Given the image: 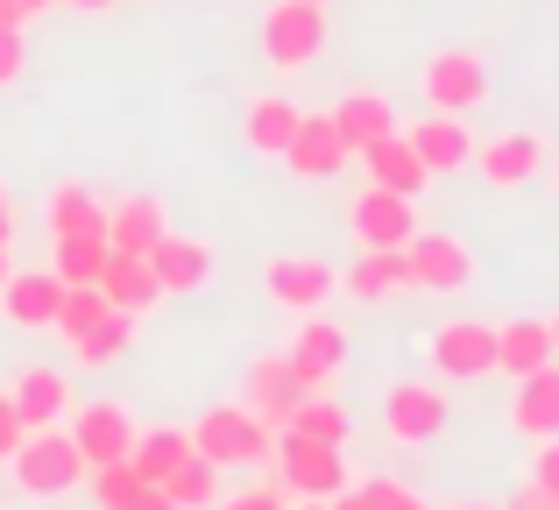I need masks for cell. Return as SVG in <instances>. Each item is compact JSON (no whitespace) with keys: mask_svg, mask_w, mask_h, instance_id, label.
<instances>
[{"mask_svg":"<svg viewBox=\"0 0 559 510\" xmlns=\"http://www.w3.org/2000/svg\"><path fill=\"white\" fill-rule=\"evenodd\" d=\"M347 227H355L361 249H404L411 235H418V206H411L404 192H382V185H361L355 206H347Z\"/></svg>","mask_w":559,"mask_h":510,"instance_id":"30bf717a","label":"cell"},{"mask_svg":"<svg viewBox=\"0 0 559 510\" xmlns=\"http://www.w3.org/2000/svg\"><path fill=\"white\" fill-rule=\"evenodd\" d=\"M298 398H305V376L290 369V355H255V361H248V376H241V404H248L255 418L284 426Z\"/></svg>","mask_w":559,"mask_h":510,"instance_id":"e0dca14e","label":"cell"},{"mask_svg":"<svg viewBox=\"0 0 559 510\" xmlns=\"http://www.w3.org/2000/svg\"><path fill=\"white\" fill-rule=\"evenodd\" d=\"M453 510H503V503H453Z\"/></svg>","mask_w":559,"mask_h":510,"instance_id":"681fc988","label":"cell"},{"mask_svg":"<svg viewBox=\"0 0 559 510\" xmlns=\"http://www.w3.org/2000/svg\"><path fill=\"white\" fill-rule=\"evenodd\" d=\"M71 361L79 369H107V361H121L128 347H135V312H107L93 333H79V341H64Z\"/></svg>","mask_w":559,"mask_h":510,"instance_id":"f546056e","label":"cell"},{"mask_svg":"<svg viewBox=\"0 0 559 510\" xmlns=\"http://www.w3.org/2000/svg\"><path fill=\"white\" fill-rule=\"evenodd\" d=\"M404 135H411V150H418V164L432 170V178H453V170L475 164V128H467V114H425Z\"/></svg>","mask_w":559,"mask_h":510,"instance_id":"9a60e30c","label":"cell"},{"mask_svg":"<svg viewBox=\"0 0 559 510\" xmlns=\"http://www.w3.org/2000/svg\"><path fill=\"white\" fill-rule=\"evenodd\" d=\"M503 418H510V432H518V440H552V432H559V361L518 376V398H510Z\"/></svg>","mask_w":559,"mask_h":510,"instance_id":"ffe728a7","label":"cell"},{"mask_svg":"<svg viewBox=\"0 0 559 510\" xmlns=\"http://www.w3.org/2000/svg\"><path fill=\"white\" fill-rule=\"evenodd\" d=\"M503 510H559V497H552V489H538V483H524Z\"/></svg>","mask_w":559,"mask_h":510,"instance_id":"60d3db41","label":"cell"},{"mask_svg":"<svg viewBox=\"0 0 559 510\" xmlns=\"http://www.w3.org/2000/svg\"><path fill=\"white\" fill-rule=\"evenodd\" d=\"M22 8H28V14H43V8H57V0H22Z\"/></svg>","mask_w":559,"mask_h":510,"instance_id":"7dc6e473","label":"cell"},{"mask_svg":"<svg viewBox=\"0 0 559 510\" xmlns=\"http://www.w3.org/2000/svg\"><path fill=\"white\" fill-rule=\"evenodd\" d=\"M546 170H552V185H559V156H546Z\"/></svg>","mask_w":559,"mask_h":510,"instance_id":"f907efd6","label":"cell"},{"mask_svg":"<svg viewBox=\"0 0 559 510\" xmlns=\"http://www.w3.org/2000/svg\"><path fill=\"white\" fill-rule=\"evenodd\" d=\"M361 170H369V185H382V192H404V199H418L425 185H432V170L418 164V150H411V135L396 128V135H382L361 150Z\"/></svg>","mask_w":559,"mask_h":510,"instance_id":"7402d4cb","label":"cell"},{"mask_svg":"<svg viewBox=\"0 0 559 510\" xmlns=\"http://www.w3.org/2000/svg\"><path fill=\"white\" fill-rule=\"evenodd\" d=\"M22 64H28L22 28H0V85H14V79H22Z\"/></svg>","mask_w":559,"mask_h":510,"instance_id":"f35d334b","label":"cell"},{"mask_svg":"<svg viewBox=\"0 0 559 510\" xmlns=\"http://www.w3.org/2000/svg\"><path fill=\"white\" fill-rule=\"evenodd\" d=\"M156 489H164V497L178 503V510H213V497H219V461L185 454V461H178V469H170Z\"/></svg>","mask_w":559,"mask_h":510,"instance_id":"1f68e13d","label":"cell"},{"mask_svg":"<svg viewBox=\"0 0 559 510\" xmlns=\"http://www.w3.org/2000/svg\"><path fill=\"white\" fill-rule=\"evenodd\" d=\"M57 8H79V14H107L114 0H57Z\"/></svg>","mask_w":559,"mask_h":510,"instance_id":"ee69618b","label":"cell"},{"mask_svg":"<svg viewBox=\"0 0 559 510\" xmlns=\"http://www.w3.org/2000/svg\"><path fill=\"white\" fill-rule=\"evenodd\" d=\"M107 312H114V305H107V290H99V284H64V305H57L50 333H57V341H79V333H93Z\"/></svg>","mask_w":559,"mask_h":510,"instance_id":"d6a6232c","label":"cell"},{"mask_svg":"<svg viewBox=\"0 0 559 510\" xmlns=\"http://www.w3.org/2000/svg\"><path fill=\"white\" fill-rule=\"evenodd\" d=\"M546 135H532V128H510V135H489V142H475V164L467 170H481V185H496V192H518V185H532L538 170H546Z\"/></svg>","mask_w":559,"mask_h":510,"instance_id":"8fae6325","label":"cell"},{"mask_svg":"<svg viewBox=\"0 0 559 510\" xmlns=\"http://www.w3.org/2000/svg\"><path fill=\"white\" fill-rule=\"evenodd\" d=\"M185 454H191V432L185 426H150V432H135V447H128V461H135L142 483H164Z\"/></svg>","mask_w":559,"mask_h":510,"instance_id":"4dcf8cb0","label":"cell"},{"mask_svg":"<svg viewBox=\"0 0 559 510\" xmlns=\"http://www.w3.org/2000/svg\"><path fill=\"white\" fill-rule=\"evenodd\" d=\"M552 355V333H546V319H503L496 327V369L518 383V376H532V369H546Z\"/></svg>","mask_w":559,"mask_h":510,"instance_id":"83f0119b","label":"cell"},{"mask_svg":"<svg viewBox=\"0 0 559 510\" xmlns=\"http://www.w3.org/2000/svg\"><path fill=\"white\" fill-rule=\"evenodd\" d=\"M418 99L432 114H475L489 99V57L481 50H432L418 64Z\"/></svg>","mask_w":559,"mask_h":510,"instance_id":"5b68a950","label":"cell"},{"mask_svg":"<svg viewBox=\"0 0 559 510\" xmlns=\"http://www.w3.org/2000/svg\"><path fill=\"white\" fill-rule=\"evenodd\" d=\"M50 270L64 276V284H93V276L107 270V235H64V241H50Z\"/></svg>","mask_w":559,"mask_h":510,"instance_id":"836d02e7","label":"cell"},{"mask_svg":"<svg viewBox=\"0 0 559 510\" xmlns=\"http://www.w3.org/2000/svg\"><path fill=\"white\" fill-rule=\"evenodd\" d=\"M290 503H298V497H290L276 475H270L262 489H234V497H213V510H290Z\"/></svg>","mask_w":559,"mask_h":510,"instance_id":"8d00e7d4","label":"cell"},{"mask_svg":"<svg viewBox=\"0 0 559 510\" xmlns=\"http://www.w3.org/2000/svg\"><path fill=\"white\" fill-rule=\"evenodd\" d=\"M298 121H305V107L298 99H284V93H255L248 99V114H241V135H248V150L255 156H284L290 150V135H298Z\"/></svg>","mask_w":559,"mask_h":510,"instance_id":"603a6c76","label":"cell"},{"mask_svg":"<svg viewBox=\"0 0 559 510\" xmlns=\"http://www.w3.org/2000/svg\"><path fill=\"white\" fill-rule=\"evenodd\" d=\"M128 510H178V503H170V497H164V489H156V483H150V489H142V497H135V503H128Z\"/></svg>","mask_w":559,"mask_h":510,"instance_id":"b9f144b4","label":"cell"},{"mask_svg":"<svg viewBox=\"0 0 559 510\" xmlns=\"http://www.w3.org/2000/svg\"><path fill=\"white\" fill-rule=\"evenodd\" d=\"M326 50V0H270L262 8V64L305 71Z\"/></svg>","mask_w":559,"mask_h":510,"instance_id":"277c9868","label":"cell"},{"mask_svg":"<svg viewBox=\"0 0 559 510\" xmlns=\"http://www.w3.org/2000/svg\"><path fill=\"white\" fill-rule=\"evenodd\" d=\"M8 398H14V412H22V426L36 432V426H64V412L79 398H71V376L64 369H50V361H36V369H22L8 383Z\"/></svg>","mask_w":559,"mask_h":510,"instance_id":"d6986e66","label":"cell"},{"mask_svg":"<svg viewBox=\"0 0 559 510\" xmlns=\"http://www.w3.org/2000/svg\"><path fill=\"white\" fill-rule=\"evenodd\" d=\"M164 199H150V192H128V199H114L107 206V249H121V256H150L156 241H164Z\"/></svg>","mask_w":559,"mask_h":510,"instance_id":"44dd1931","label":"cell"},{"mask_svg":"<svg viewBox=\"0 0 559 510\" xmlns=\"http://www.w3.org/2000/svg\"><path fill=\"white\" fill-rule=\"evenodd\" d=\"M262 290H270V305H284V312H319V305H333V290H341V270H333L326 256H270L262 262Z\"/></svg>","mask_w":559,"mask_h":510,"instance_id":"9c48e42d","label":"cell"},{"mask_svg":"<svg viewBox=\"0 0 559 510\" xmlns=\"http://www.w3.org/2000/svg\"><path fill=\"white\" fill-rule=\"evenodd\" d=\"M93 284L107 290L114 312H135V319L150 312V305H164V284L150 276V262H142V256H121V249H107V270H99Z\"/></svg>","mask_w":559,"mask_h":510,"instance_id":"d4e9b609","label":"cell"},{"mask_svg":"<svg viewBox=\"0 0 559 510\" xmlns=\"http://www.w3.org/2000/svg\"><path fill=\"white\" fill-rule=\"evenodd\" d=\"M333 128H341V142H347V156H361L369 142H382V135H396V107L382 93H341L333 99Z\"/></svg>","mask_w":559,"mask_h":510,"instance_id":"cb8c5ba5","label":"cell"},{"mask_svg":"<svg viewBox=\"0 0 559 510\" xmlns=\"http://www.w3.org/2000/svg\"><path fill=\"white\" fill-rule=\"evenodd\" d=\"M546 333H552V355H559V312H552V319H546Z\"/></svg>","mask_w":559,"mask_h":510,"instance_id":"bcb514c9","label":"cell"},{"mask_svg":"<svg viewBox=\"0 0 559 510\" xmlns=\"http://www.w3.org/2000/svg\"><path fill=\"white\" fill-rule=\"evenodd\" d=\"M341 290H347V298H361V305H382L390 290H411L404 249H361V256L341 270Z\"/></svg>","mask_w":559,"mask_h":510,"instance_id":"4316f807","label":"cell"},{"mask_svg":"<svg viewBox=\"0 0 559 510\" xmlns=\"http://www.w3.org/2000/svg\"><path fill=\"white\" fill-rule=\"evenodd\" d=\"M404 270H411V290H439V298L475 290V249L447 227H418L404 241Z\"/></svg>","mask_w":559,"mask_h":510,"instance_id":"8992f818","label":"cell"},{"mask_svg":"<svg viewBox=\"0 0 559 510\" xmlns=\"http://www.w3.org/2000/svg\"><path fill=\"white\" fill-rule=\"evenodd\" d=\"M284 426H290V432H305V440H333V447H347L355 418H347V404H341V398H326V390H305V398L290 404ZM284 426H276V432H284Z\"/></svg>","mask_w":559,"mask_h":510,"instance_id":"f1b7e54d","label":"cell"},{"mask_svg":"<svg viewBox=\"0 0 559 510\" xmlns=\"http://www.w3.org/2000/svg\"><path fill=\"white\" fill-rule=\"evenodd\" d=\"M8 270H14V241H0V284H8Z\"/></svg>","mask_w":559,"mask_h":510,"instance_id":"f6af8a7d","label":"cell"},{"mask_svg":"<svg viewBox=\"0 0 559 510\" xmlns=\"http://www.w3.org/2000/svg\"><path fill=\"white\" fill-rule=\"evenodd\" d=\"M57 305H64V276L57 270H8V284H0V319L22 333H50Z\"/></svg>","mask_w":559,"mask_h":510,"instance_id":"5bb4252c","label":"cell"},{"mask_svg":"<svg viewBox=\"0 0 559 510\" xmlns=\"http://www.w3.org/2000/svg\"><path fill=\"white\" fill-rule=\"evenodd\" d=\"M284 355L305 376V390H333V376L347 369V327L341 319H319V312H298V333H290Z\"/></svg>","mask_w":559,"mask_h":510,"instance_id":"4fadbf2b","label":"cell"},{"mask_svg":"<svg viewBox=\"0 0 559 510\" xmlns=\"http://www.w3.org/2000/svg\"><path fill=\"white\" fill-rule=\"evenodd\" d=\"M185 432H191V454L219 461V469H270L276 461V426L255 418L248 404H205Z\"/></svg>","mask_w":559,"mask_h":510,"instance_id":"6da1fadb","label":"cell"},{"mask_svg":"<svg viewBox=\"0 0 559 510\" xmlns=\"http://www.w3.org/2000/svg\"><path fill=\"white\" fill-rule=\"evenodd\" d=\"M276 483L290 489V497H312V503H333L347 483H355V469H347V447L333 440H305V432H276Z\"/></svg>","mask_w":559,"mask_h":510,"instance_id":"7a4b0ae2","label":"cell"},{"mask_svg":"<svg viewBox=\"0 0 559 510\" xmlns=\"http://www.w3.org/2000/svg\"><path fill=\"white\" fill-rule=\"evenodd\" d=\"M43 227H50V241H64V235H107V206H99L79 178H64V185L43 192Z\"/></svg>","mask_w":559,"mask_h":510,"instance_id":"484cf974","label":"cell"},{"mask_svg":"<svg viewBox=\"0 0 559 510\" xmlns=\"http://www.w3.org/2000/svg\"><path fill=\"white\" fill-rule=\"evenodd\" d=\"M290 510H333V503H312V497H305V503H290Z\"/></svg>","mask_w":559,"mask_h":510,"instance_id":"c3c4849f","label":"cell"},{"mask_svg":"<svg viewBox=\"0 0 559 510\" xmlns=\"http://www.w3.org/2000/svg\"><path fill=\"white\" fill-rule=\"evenodd\" d=\"M0 241H14V192L0 185Z\"/></svg>","mask_w":559,"mask_h":510,"instance_id":"7bdbcfd3","label":"cell"},{"mask_svg":"<svg viewBox=\"0 0 559 510\" xmlns=\"http://www.w3.org/2000/svg\"><path fill=\"white\" fill-rule=\"evenodd\" d=\"M425 361L447 383H475V376H496V327L489 319H447V327L425 333Z\"/></svg>","mask_w":559,"mask_h":510,"instance_id":"52a82bcc","label":"cell"},{"mask_svg":"<svg viewBox=\"0 0 559 510\" xmlns=\"http://www.w3.org/2000/svg\"><path fill=\"white\" fill-rule=\"evenodd\" d=\"M142 262H150V276L164 284V298H191V290L213 284V249L191 241V235H170V227H164V241H156Z\"/></svg>","mask_w":559,"mask_h":510,"instance_id":"ac0fdd59","label":"cell"},{"mask_svg":"<svg viewBox=\"0 0 559 510\" xmlns=\"http://www.w3.org/2000/svg\"><path fill=\"white\" fill-rule=\"evenodd\" d=\"M382 432L396 447H432L447 432V390L439 383H396L382 398Z\"/></svg>","mask_w":559,"mask_h":510,"instance_id":"7c38bea8","label":"cell"},{"mask_svg":"<svg viewBox=\"0 0 559 510\" xmlns=\"http://www.w3.org/2000/svg\"><path fill=\"white\" fill-rule=\"evenodd\" d=\"M8 469H14V489L36 497V503H50V497H64V489L85 483V461H79V447H71L64 426H36L22 447H14Z\"/></svg>","mask_w":559,"mask_h":510,"instance_id":"3957f363","label":"cell"},{"mask_svg":"<svg viewBox=\"0 0 559 510\" xmlns=\"http://www.w3.org/2000/svg\"><path fill=\"white\" fill-rule=\"evenodd\" d=\"M85 483H93V510H128L150 489L135 475V461H99V469H85Z\"/></svg>","mask_w":559,"mask_h":510,"instance_id":"d590c367","label":"cell"},{"mask_svg":"<svg viewBox=\"0 0 559 510\" xmlns=\"http://www.w3.org/2000/svg\"><path fill=\"white\" fill-rule=\"evenodd\" d=\"M524 483H538V489L559 497V432L552 440H532V475H524Z\"/></svg>","mask_w":559,"mask_h":510,"instance_id":"74e56055","label":"cell"},{"mask_svg":"<svg viewBox=\"0 0 559 510\" xmlns=\"http://www.w3.org/2000/svg\"><path fill=\"white\" fill-rule=\"evenodd\" d=\"M276 164H284L298 185H326L333 170L347 164V142H341V128H333V114H305L298 135H290V150L276 156Z\"/></svg>","mask_w":559,"mask_h":510,"instance_id":"2e32d148","label":"cell"},{"mask_svg":"<svg viewBox=\"0 0 559 510\" xmlns=\"http://www.w3.org/2000/svg\"><path fill=\"white\" fill-rule=\"evenodd\" d=\"M28 440V426H22V412H14V398L0 390V461H14V447Z\"/></svg>","mask_w":559,"mask_h":510,"instance_id":"ab89813d","label":"cell"},{"mask_svg":"<svg viewBox=\"0 0 559 510\" xmlns=\"http://www.w3.org/2000/svg\"><path fill=\"white\" fill-rule=\"evenodd\" d=\"M64 432L71 447H79L85 469H99V461H128V447H135V418H128L121 398H85L64 412Z\"/></svg>","mask_w":559,"mask_h":510,"instance_id":"ba28073f","label":"cell"},{"mask_svg":"<svg viewBox=\"0 0 559 510\" xmlns=\"http://www.w3.org/2000/svg\"><path fill=\"white\" fill-rule=\"evenodd\" d=\"M333 510H425V497L411 483H390V475H369V483H347Z\"/></svg>","mask_w":559,"mask_h":510,"instance_id":"e575fe53","label":"cell"}]
</instances>
